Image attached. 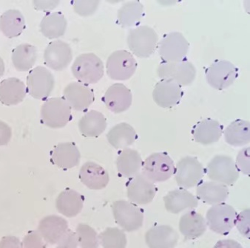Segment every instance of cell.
Here are the masks:
<instances>
[{
  "instance_id": "7bdbcfd3",
  "label": "cell",
  "mask_w": 250,
  "mask_h": 248,
  "mask_svg": "<svg viewBox=\"0 0 250 248\" xmlns=\"http://www.w3.org/2000/svg\"><path fill=\"white\" fill-rule=\"evenodd\" d=\"M78 246L77 234L73 230L68 229L59 241L56 248H77Z\"/></svg>"
},
{
  "instance_id": "60d3db41",
  "label": "cell",
  "mask_w": 250,
  "mask_h": 248,
  "mask_svg": "<svg viewBox=\"0 0 250 248\" xmlns=\"http://www.w3.org/2000/svg\"><path fill=\"white\" fill-rule=\"evenodd\" d=\"M250 147L244 148L238 153L236 158V166L238 172L250 176Z\"/></svg>"
},
{
  "instance_id": "ee69618b",
  "label": "cell",
  "mask_w": 250,
  "mask_h": 248,
  "mask_svg": "<svg viewBox=\"0 0 250 248\" xmlns=\"http://www.w3.org/2000/svg\"><path fill=\"white\" fill-rule=\"evenodd\" d=\"M12 130L5 122L0 120V146H6L11 141Z\"/></svg>"
},
{
  "instance_id": "cb8c5ba5",
  "label": "cell",
  "mask_w": 250,
  "mask_h": 248,
  "mask_svg": "<svg viewBox=\"0 0 250 248\" xmlns=\"http://www.w3.org/2000/svg\"><path fill=\"white\" fill-rule=\"evenodd\" d=\"M223 131L224 127L219 122L212 118H206L194 126L192 133L197 143L210 145L220 140Z\"/></svg>"
},
{
  "instance_id": "ab89813d",
  "label": "cell",
  "mask_w": 250,
  "mask_h": 248,
  "mask_svg": "<svg viewBox=\"0 0 250 248\" xmlns=\"http://www.w3.org/2000/svg\"><path fill=\"white\" fill-rule=\"evenodd\" d=\"M23 248H46L47 244L38 230L28 232L22 242Z\"/></svg>"
},
{
  "instance_id": "5b68a950",
  "label": "cell",
  "mask_w": 250,
  "mask_h": 248,
  "mask_svg": "<svg viewBox=\"0 0 250 248\" xmlns=\"http://www.w3.org/2000/svg\"><path fill=\"white\" fill-rule=\"evenodd\" d=\"M237 215L236 210L229 205H214L207 212V224L212 231L225 236L235 227Z\"/></svg>"
},
{
  "instance_id": "7c38bea8",
  "label": "cell",
  "mask_w": 250,
  "mask_h": 248,
  "mask_svg": "<svg viewBox=\"0 0 250 248\" xmlns=\"http://www.w3.org/2000/svg\"><path fill=\"white\" fill-rule=\"evenodd\" d=\"M157 74L162 79H171L180 86L190 85L196 76V69L190 61L165 62L162 61L157 69Z\"/></svg>"
},
{
  "instance_id": "8992f818",
  "label": "cell",
  "mask_w": 250,
  "mask_h": 248,
  "mask_svg": "<svg viewBox=\"0 0 250 248\" xmlns=\"http://www.w3.org/2000/svg\"><path fill=\"white\" fill-rule=\"evenodd\" d=\"M112 210L116 223L125 231H135L143 226V210L134 203L118 200L113 203Z\"/></svg>"
},
{
  "instance_id": "8fae6325",
  "label": "cell",
  "mask_w": 250,
  "mask_h": 248,
  "mask_svg": "<svg viewBox=\"0 0 250 248\" xmlns=\"http://www.w3.org/2000/svg\"><path fill=\"white\" fill-rule=\"evenodd\" d=\"M176 180L182 189H189L198 186L205 176L203 165L196 157H183L179 160L176 167Z\"/></svg>"
},
{
  "instance_id": "ac0fdd59",
  "label": "cell",
  "mask_w": 250,
  "mask_h": 248,
  "mask_svg": "<svg viewBox=\"0 0 250 248\" xmlns=\"http://www.w3.org/2000/svg\"><path fill=\"white\" fill-rule=\"evenodd\" d=\"M103 101L110 111L119 114L130 108L133 95L130 89L126 86L116 83L107 89L103 96Z\"/></svg>"
},
{
  "instance_id": "bcb514c9",
  "label": "cell",
  "mask_w": 250,
  "mask_h": 248,
  "mask_svg": "<svg viewBox=\"0 0 250 248\" xmlns=\"http://www.w3.org/2000/svg\"><path fill=\"white\" fill-rule=\"evenodd\" d=\"M213 248H243L241 244L232 239L218 241Z\"/></svg>"
},
{
  "instance_id": "c3c4849f",
  "label": "cell",
  "mask_w": 250,
  "mask_h": 248,
  "mask_svg": "<svg viewBox=\"0 0 250 248\" xmlns=\"http://www.w3.org/2000/svg\"><path fill=\"white\" fill-rule=\"evenodd\" d=\"M5 70V63H4L3 59L0 57V78L3 76Z\"/></svg>"
},
{
  "instance_id": "f1b7e54d",
  "label": "cell",
  "mask_w": 250,
  "mask_h": 248,
  "mask_svg": "<svg viewBox=\"0 0 250 248\" xmlns=\"http://www.w3.org/2000/svg\"><path fill=\"white\" fill-rule=\"evenodd\" d=\"M142 163V157L137 151L126 148L118 155L116 160L118 172L122 177L131 178L139 173Z\"/></svg>"
},
{
  "instance_id": "e0dca14e",
  "label": "cell",
  "mask_w": 250,
  "mask_h": 248,
  "mask_svg": "<svg viewBox=\"0 0 250 248\" xmlns=\"http://www.w3.org/2000/svg\"><path fill=\"white\" fill-rule=\"evenodd\" d=\"M63 98L67 101L70 108L76 111L83 112L93 104L95 95L93 90L88 86L73 81L64 88Z\"/></svg>"
},
{
  "instance_id": "1f68e13d",
  "label": "cell",
  "mask_w": 250,
  "mask_h": 248,
  "mask_svg": "<svg viewBox=\"0 0 250 248\" xmlns=\"http://www.w3.org/2000/svg\"><path fill=\"white\" fill-rule=\"evenodd\" d=\"M24 29L25 20L18 10H8L0 17V31L8 38L20 37Z\"/></svg>"
},
{
  "instance_id": "30bf717a",
  "label": "cell",
  "mask_w": 250,
  "mask_h": 248,
  "mask_svg": "<svg viewBox=\"0 0 250 248\" xmlns=\"http://www.w3.org/2000/svg\"><path fill=\"white\" fill-rule=\"evenodd\" d=\"M159 54L165 62H178L186 60L189 44L183 34L172 32L165 36L158 45Z\"/></svg>"
},
{
  "instance_id": "d6986e66",
  "label": "cell",
  "mask_w": 250,
  "mask_h": 248,
  "mask_svg": "<svg viewBox=\"0 0 250 248\" xmlns=\"http://www.w3.org/2000/svg\"><path fill=\"white\" fill-rule=\"evenodd\" d=\"M79 177L82 183L91 190L105 189L110 181L108 172L103 166L92 161L82 166Z\"/></svg>"
},
{
  "instance_id": "f6af8a7d",
  "label": "cell",
  "mask_w": 250,
  "mask_h": 248,
  "mask_svg": "<svg viewBox=\"0 0 250 248\" xmlns=\"http://www.w3.org/2000/svg\"><path fill=\"white\" fill-rule=\"evenodd\" d=\"M0 248H23L22 244L16 236H4L0 241Z\"/></svg>"
},
{
  "instance_id": "ba28073f",
  "label": "cell",
  "mask_w": 250,
  "mask_h": 248,
  "mask_svg": "<svg viewBox=\"0 0 250 248\" xmlns=\"http://www.w3.org/2000/svg\"><path fill=\"white\" fill-rule=\"evenodd\" d=\"M208 84L218 90L230 87L238 78V70L230 61L216 60L205 71Z\"/></svg>"
},
{
  "instance_id": "277c9868",
  "label": "cell",
  "mask_w": 250,
  "mask_h": 248,
  "mask_svg": "<svg viewBox=\"0 0 250 248\" xmlns=\"http://www.w3.org/2000/svg\"><path fill=\"white\" fill-rule=\"evenodd\" d=\"M71 120V108L63 97L47 99L42 106V123L50 128H63Z\"/></svg>"
},
{
  "instance_id": "6da1fadb",
  "label": "cell",
  "mask_w": 250,
  "mask_h": 248,
  "mask_svg": "<svg viewBox=\"0 0 250 248\" xmlns=\"http://www.w3.org/2000/svg\"><path fill=\"white\" fill-rule=\"evenodd\" d=\"M71 70L78 82L87 86L99 82L104 73V64L101 58L92 53L77 57L72 65Z\"/></svg>"
},
{
  "instance_id": "74e56055",
  "label": "cell",
  "mask_w": 250,
  "mask_h": 248,
  "mask_svg": "<svg viewBox=\"0 0 250 248\" xmlns=\"http://www.w3.org/2000/svg\"><path fill=\"white\" fill-rule=\"evenodd\" d=\"M79 246L81 248H98L99 236L96 230L88 225L79 224L76 230Z\"/></svg>"
},
{
  "instance_id": "2e32d148",
  "label": "cell",
  "mask_w": 250,
  "mask_h": 248,
  "mask_svg": "<svg viewBox=\"0 0 250 248\" xmlns=\"http://www.w3.org/2000/svg\"><path fill=\"white\" fill-rule=\"evenodd\" d=\"M183 96L182 86L173 80L162 79L156 84L153 97L162 108L169 109L178 105Z\"/></svg>"
},
{
  "instance_id": "52a82bcc",
  "label": "cell",
  "mask_w": 250,
  "mask_h": 248,
  "mask_svg": "<svg viewBox=\"0 0 250 248\" xmlns=\"http://www.w3.org/2000/svg\"><path fill=\"white\" fill-rule=\"evenodd\" d=\"M137 62L133 56L125 50L116 51L110 54L106 63L107 74L111 79L125 81L133 76Z\"/></svg>"
},
{
  "instance_id": "836d02e7",
  "label": "cell",
  "mask_w": 250,
  "mask_h": 248,
  "mask_svg": "<svg viewBox=\"0 0 250 248\" xmlns=\"http://www.w3.org/2000/svg\"><path fill=\"white\" fill-rule=\"evenodd\" d=\"M225 141L230 146H243L250 141V123L247 120H234L224 131Z\"/></svg>"
},
{
  "instance_id": "4316f807",
  "label": "cell",
  "mask_w": 250,
  "mask_h": 248,
  "mask_svg": "<svg viewBox=\"0 0 250 248\" xmlns=\"http://www.w3.org/2000/svg\"><path fill=\"white\" fill-rule=\"evenodd\" d=\"M197 196L199 200L209 205L224 203L229 196L226 185L216 182H202L197 186Z\"/></svg>"
},
{
  "instance_id": "5bb4252c",
  "label": "cell",
  "mask_w": 250,
  "mask_h": 248,
  "mask_svg": "<svg viewBox=\"0 0 250 248\" xmlns=\"http://www.w3.org/2000/svg\"><path fill=\"white\" fill-rule=\"evenodd\" d=\"M127 197L130 203L146 205L151 203L156 196L157 188L143 173H138L126 183Z\"/></svg>"
},
{
  "instance_id": "d4e9b609",
  "label": "cell",
  "mask_w": 250,
  "mask_h": 248,
  "mask_svg": "<svg viewBox=\"0 0 250 248\" xmlns=\"http://www.w3.org/2000/svg\"><path fill=\"white\" fill-rule=\"evenodd\" d=\"M84 197L77 191L65 189L59 194L56 207L59 213L66 217L73 218L81 213L84 206Z\"/></svg>"
},
{
  "instance_id": "4fadbf2b",
  "label": "cell",
  "mask_w": 250,
  "mask_h": 248,
  "mask_svg": "<svg viewBox=\"0 0 250 248\" xmlns=\"http://www.w3.org/2000/svg\"><path fill=\"white\" fill-rule=\"evenodd\" d=\"M54 86L55 80L52 73L42 66L31 70L27 77V92L39 100H45L48 97Z\"/></svg>"
},
{
  "instance_id": "9a60e30c",
  "label": "cell",
  "mask_w": 250,
  "mask_h": 248,
  "mask_svg": "<svg viewBox=\"0 0 250 248\" xmlns=\"http://www.w3.org/2000/svg\"><path fill=\"white\" fill-rule=\"evenodd\" d=\"M72 59L73 54L70 45L62 40L51 41L44 50V64L55 71L67 68Z\"/></svg>"
},
{
  "instance_id": "9c48e42d",
  "label": "cell",
  "mask_w": 250,
  "mask_h": 248,
  "mask_svg": "<svg viewBox=\"0 0 250 248\" xmlns=\"http://www.w3.org/2000/svg\"><path fill=\"white\" fill-rule=\"evenodd\" d=\"M207 173L212 181L232 186L239 178V172L233 159L227 155H216L207 166Z\"/></svg>"
},
{
  "instance_id": "484cf974",
  "label": "cell",
  "mask_w": 250,
  "mask_h": 248,
  "mask_svg": "<svg viewBox=\"0 0 250 248\" xmlns=\"http://www.w3.org/2000/svg\"><path fill=\"white\" fill-rule=\"evenodd\" d=\"M26 94V86L19 78H6L0 83V102L4 105L14 106L20 104Z\"/></svg>"
},
{
  "instance_id": "d6a6232c",
  "label": "cell",
  "mask_w": 250,
  "mask_h": 248,
  "mask_svg": "<svg viewBox=\"0 0 250 248\" xmlns=\"http://www.w3.org/2000/svg\"><path fill=\"white\" fill-rule=\"evenodd\" d=\"M67 20L61 12L48 13L40 23V31L49 39L59 38L65 34Z\"/></svg>"
},
{
  "instance_id": "d590c367",
  "label": "cell",
  "mask_w": 250,
  "mask_h": 248,
  "mask_svg": "<svg viewBox=\"0 0 250 248\" xmlns=\"http://www.w3.org/2000/svg\"><path fill=\"white\" fill-rule=\"evenodd\" d=\"M144 15L143 5L140 2H129L118 11V21L123 28L137 25Z\"/></svg>"
},
{
  "instance_id": "f35d334b",
  "label": "cell",
  "mask_w": 250,
  "mask_h": 248,
  "mask_svg": "<svg viewBox=\"0 0 250 248\" xmlns=\"http://www.w3.org/2000/svg\"><path fill=\"white\" fill-rule=\"evenodd\" d=\"M75 12L80 16L87 17L94 14L99 5V1H74L72 2Z\"/></svg>"
},
{
  "instance_id": "7402d4cb",
  "label": "cell",
  "mask_w": 250,
  "mask_h": 248,
  "mask_svg": "<svg viewBox=\"0 0 250 248\" xmlns=\"http://www.w3.org/2000/svg\"><path fill=\"white\" fill-rule=\"evenodd\" d=\"M179 239L177 232L169 226H154L145 234V241L149 248H173Z\"/></svg>"
},
{
  "instance_id": "8d00e7d4",
  "label": "cell",
  "mask_w": 250,
  "mask_h": 248,
  "mask_svg": "<svg viewBox=\"0 0 250 248\" xmlns=\"http://www.w3.org/2000/svg\"><path fill=\"white\" fill-rule=\"evenodd\" d=\"M99 239L104 248H126L127 236L117 228H107L100 233Z\"/></svg>"
},
{
  "instance_id": "ffe728a7",
  "label": "cell",
  "mask_w": 250,
  "mask_h": 248,
  "mask_svg": "<svg viewBox=\"0 0 250 248\" xmlns=\"http://www.w3.org/2000/svg\"><path fill=\"white\" fill-rule=\"evenodd\" d=\"M68 230L67 220L57 215H49L40 222L38 232L44 242L50 245H57Z\"/></svg>"
},
{
  "instance_id": "f546056e",
  "label": "cell",
  "mask_w": 250,
  "mask_h": 248,
  "mask_svg": "<svg viewBox=\"0 0 250 248\" xmlns=\"http://www.w3.org/2000/svg\"><path fill=\"white\" fill-rule=\"evenodd\" d=\"M206 230V220L195 210H189L181 217L179 230L186 239H197L202 236Z\"/></svg>"
},
{
  "instance_id": "83f0119b",
  "label": "cell",
  "mask_w": 250,
  "mask_h": 248,
  "mask_svg": "<svg viewBox=\"0 0 250 248\" xmlns=\"http://www.w3.org/2000/svg\"><path fill=\"white\" fill-rule=\"evenodd\" d=\"M79 130L86 137H98L107 128V120L103 113L90 110L83 116L79 121Z\"/></svg>"
},
{
  "instance_id": "603a6c76",
  "label": "cell",
  "mask_w": 250,
  "mask_h": 248,
  "mask_svg": "<svg viewBox=\"0 0 250 248\" xmlns=\"http://www.w3.org/2000/svg\"><path fill=\"white\" fill-rule=\"evenodd\" d=\"M165 209L169 213H179L185 209L198 207V198L186 189H179L171 191L164 196Z\"/></svg>"
},
{
  "instance_id": "3957f363",
  "label": "cell",
  "mask_w": 250,
  "mask_h": 248,
  "mask_svg": "<svg viewBox=\"0 0 250 248\" xmlns=\"http://www.w3.org/2000/svg\"><path fill=\"white\" fill-rule=\"evenodd\" d=\"M158 41L156 31L146 25L130 30L127 35L129 48L139 58H146L153 55L157 49Z\"/></svg>"
},
{
  "instance_id": "44dd1931",
  "label": "cell",
  "mask_w": 250,
  "mask_h": 248,
  "mask_svg": "<svg viewBox=\"0 0 250 248\" xmlns=\"http://www.w3.org/2000/svg\"><path fill=\"white\" fill-rule=\"evenodd\" d=\"M80 160V150L72 142L59 143L51 153V163L64 170L78 166Z\"/></svg>"
},
{
  "instance_id": "7a4b0ae2",
  "label": "cell",
  "mask_w": 250,
  "mask_h": 248,
  "mask_svg": "<svg viewBox=\"0 0 250 248\" xmlns=\"http://www.w3.org/2000/svg\"><path fill=\"white\" fill-rule=\"evenodd\" d=\"M142 173L153 183L165 182L176 172L175 163L166 153L150 154L142 163Z\"/></svg>"
},
{
  "instance_id": "e575fe53",
  "label": "cell",
  "mask_w": 250,
  "mask_h": 248,
  "mask_svg": "<svg viewBox=\"0 0 250 248\" xmlns=\"http://www.w3.org/2000/svg\"><path fill=\"white\" fill-rule=\"evenodd\" d=\"M37 57V47L29 44H21L14 49L11 59L17 70L26 72L31 70L35 64Z\"/></svg>"
},
{
  "instance_id": "b9f144b4",
  "label": "cell",
  "mask_w": 250,
  "mask_h": 248,
  "mask_svg": "<svg viewBox=\"0 0 250 248\" xmlns=\"http://www.w3.org/2000/svg\"><path fill=\"white\" fill-rule=\"evenodd\" d=\"M235 226L243 236L250 239V209L237 215Z\"/></svg>"
},
{
  "instance_id": "7dc6e473",
  "label": "cell",
  "mask_w": 250,
  "mask_h": 248,
  "mask_svg": "<svg viewBox=\"0 0 250 248\" xmlns=\"http://www.w3.org/2000/svg\"><path fill=\"white\" fill-rule=\"evenodd\" d=\"M36 8L38 10H52L55 8L60 4L59 1H35L34 2Z\"/></svg>"
},
{
  "instance_id": "4dcf8cb0",
  "label": "cell",
  "mask_w": 250,
  "mask_h": 248,
  "mask_svg": "<svg viewBox=\"0 0 250 248\" xmlns=\"http://www.w3.org/2000/svg\"><path fill=\"white\" fill-rule=\"evenodd\" d=\"M109 143L116 150L126 149L133 144L137 134L132 126L127 123H121L114 126L107 134Z\"/></svg>"
}]
</instances>
